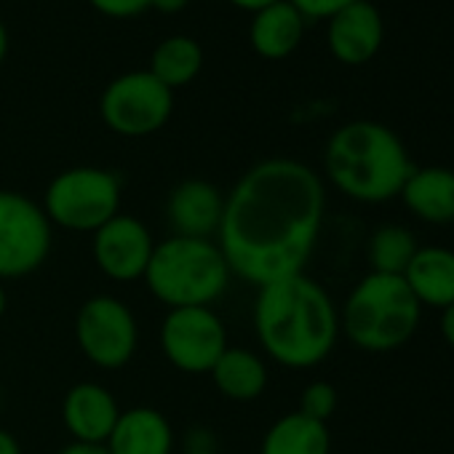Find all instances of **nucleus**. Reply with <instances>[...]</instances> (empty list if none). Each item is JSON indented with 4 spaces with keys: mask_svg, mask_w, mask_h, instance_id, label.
<instances>
[{
    "mask_svg": "<svg viewBox=\"0 0 454 454\" xmlns=\"http://www.w3.org/2000/svg\"><path fill=\"white\" fill-rule=\"evenodd\" d=\"M6 308H9V294H6V286L0 281V318L6 316Z\"/></svg>",
    "mask_w": 454,
    "mask_h": 454,
    "instance_id": "nucleus-32",
    "label": "nucleus"
},
{
    "mask_svg": "<svg viewBox=\"0 0 454 454\" xmlns=\"http://www.w3.org/2000/svg\"><path fill=\"white\" fill-rule=\"evenodd\" d=\"M75 342L89 364L105 372H118L129 366L139 350L137 316L113 294H94L78 308Z\"/></svg>",
    "mask_w": 454,
    "mask_h": 454,
    "instance_id": "nucleus-9",
    "label": "nucleus"
},
{
    "mask_svg": "<svg viewBox=\"0 0 454 454\" xmlns=\"http://www.w3.org/2000/svg\"><path fill=\"white\" fill-rule=\"evenodd\" d=\"M57 454H110L105 443H81V441H70L65 443Z\"/></svg>",
    "mask_w": 454,
    "mask_h": 454,
    "instance_id": "nucleus-26",
    "label": "nucleus"
},
{
    "mask_svg": "<svg viewBox=\"0 0 454 454\" xmlns=\"http://www.w3.org/2000/svg\"><path fill=\"white\" fill-rule=\"evenodd\" d=\"M121 179L102 166H73L59 171L43 195V211L51 227L70 233H97L121 214Z\"/></svg>",
    "mask_w": 454,
    "mask_h": 454,
    "instance_id": "nucleus-6",
    "label": "nucleus"
},
{
    "mask_svg": "<svg viewBox=\"0 0 454 454\" xmlns=\"http://www.w3.org/2000/svg\"><path fill=\"white\" fill-rule=\"evenodd\" d=\"M231 278V265L216 241L168 236L155 241L142 281L160 305L174 310L211 308L227 292Z\"/></svg>",
    "mask_w": 454,
    "mask_h": 454,
    "instance_id": "nucleus-4",
    "label": "nucleus"
},
{
    "mask_svg": "<svg viewBox=\"0 0 454 454\" xmlns=\"http://www.w3.org/2000/svg\"><path fill=\"white\" fill-rule=\"evenodd\" d=\"M6 54H9V30L4 22H0V65H4Z\"/></svg>",
    "mask_w": 454,
    "mask_h": 454,
    "instance_id": "nucleus-31",
    "label": "nucleus"
},
{
    "mask_svg": "<svg viewBox=\"0 0 454 454\" xmlns=\"http://www.w3.org/2000/svg\"><path fill=\"white\" fill-rule=\"evenodd\" d=\"M419 244L414 233L403 224H380L369 236L366 244V260L369 273H385V276H403L411 257L417 254Z\"/></svg>",
    "mask_w": 454,
    "mask_h": 454,
    "instance_id": "nucleus-22",
    "label": "nucleus"
},
{
    "mask_svg": "<svg viewBox=\"0 0 454 454\" xmlns=\"http://www.w3.org/2000/svg\"><path fill=\"white\" fill-rule=\"evenodd\" d=\"M155 241L150 227L131 214H115L91 233V254L99 273L115 284L142 281L150 265Z\"/></svg>",
    "mask_w": 454,
    "mask_h": 454,
    "instance_id": "nucleus-11",
    "label": "nucleus"
},
{
    "mask_svg": "<svg viewBox=\"0 0 454 454\" xmlns=\"http://www.w3.org/2000/svg\"><path fill=\"white\" fill-rule=\"evenodd\" d=\"M305 20L302 14L289 4V0H278V4L257 12L249 25V43L254 54H260L268 62H281L292 57L305 35Z\"/></svg>",
    "mask_w": 454,
    "mask_h": 454,
    "instance_id": "nucleus-18",
    "label": "nucleus"
},
{
    "mask_svg": "<svg viewBox=\"0 0 454 454\" xmlns=\"http://www.w3.org/2000/svg\"><path fill=\"white\" fill-rule=\"evenodd\" d=\"M224 214V192L208 179H182L166 198L171 236L216 241Z\"/></svg>",
    "mask_w": 454,
    "mask_h": 454,
    "instance_id": "nucleus-13",
    "label": "nucleus"
},
{
    "mask_svg": "<svg viewBox=\"0 0 454 454\" xmlns=\"http://www.w3.org/2000/svg\"><path fill=\"white\" fill-rule=\"evenodd\" d=\"M89 4L110 20H134L150 9V0H89Z\"/></svg>",
    "mask_w": 454,
    "mask_h": 454,
    "instance_id": "nucleus-25",
    "label": "nucleus"
},
{
    "mask_svg": "<svg viewBox=\"0 0 454 454\" xmlns=\"http://www.w3.org/2000/svg\"><path fill=\"white\" fill-rule=\"evenodd\" d=\"M337 403H340L337 387L326 380H316L300 393V409L297 411L310 417V419L329 422V417L337 411Z\"/></svg>",
    "mask_w": 454,
    "mask_h": 454,
    "instance_id": "nucleus-23",
    "label": "nucleus"
},
{
    "mask_svg": "<svg viewBox=\"0 0 454 454\" xmlns=\"http://www.w3.org/2000/svg\"><path fill=\"white\" fill-rule=\"evenodd\" d=\"M0 454H22V443L17 441V435L4 427H0Z\"/></svg>",
    "mask_w": 454,
    "mask_h": 454,
    "instance_id": "nucleus-29",
    "label": "nucleus"
},
{
    "mask_svg": "<svg viewBox=\"0 0 454 454\" xmlns=\"http://www.w3.org/2000/svg\"><path fill=\"white\" fill-rule=\"evenodd\" d=\"M254 332L270 361L284 369L324 364L340 340V308L308 273L257 289Z\"/></svg>",
    "mask_w": 454,
    "mask_h": 454,
    "instance_id": "nucleus-2",
    "label": "nucleus"
},
{
    "mask_svg": "<svg viewBox=\"0 0 454 454\" xmlns=\"http://www.w3.org/2000/svg\"><path fill=\"white\" fill-rule=\"evenodd\" d=\"M422 318L403 276L366 273L340 308V332L364 353H393L403 348Z\"/></svg>",
    "mask_w": 454,
    "mask_h": 454,
    "instance_id": "nucleus-5",
    "label": "nucleus"
},
{
    "mask_svg": "<svg viewBox=\"0 0 454 454\" xmlns=\"http://www.w3.org/2000/svg\"><path fill=\"white\" fill-rule=\"evenodd\" d=\"M208 377L219 395L236 403L257 401L270 382L265 358L249 348H233V345H227V350L219 356Z\"/></svg>",
    "mask_w": 454,
    "mask_h": 454,
    "instance_id": "nucleus-19",
    "label": "nucleus"
},
{
    "mask_svg": "<svg viewBox=\"0 0 454 454\" xmlns=\"http://www.w3.org/2000/svg\"><path fill=\"white\" fill-rule=\"evenodd\" d=\"M398 198L425 224H454V168L414 166Z\"/></svg>",
    "mask_w": 454,
    "mask_h": 454,
    "instance_id": "nucleus-15",
    "label": "nucleus"
},
{
    "mask_svg": "<svg viewBox=\"0 0 454 454\" xmlns=\"http://www.w3.org/2000/svg\"><path fill=\"white\" fill-rule=\"evenodd\" d=\"M260 454H332L329 425L289 411L265 430Z\"/></svg>",
    "mask_w": 454,
    "mask_h": 454,
    "instance_id": "nucleus-20",
    "label": "nucleus"
},
{
    "mask_svg": "<svg viewBox=\"0 0 454 454\" xmlns=\"http://www.w3.org/2000/svg\"><path fill=\"white\" fill-rule=\"evenodd\" d=\"M105 446L110 454H171L174 427L168 417L153 406L121 409V417Z\"/></svg>",
    "mask_w": 454,
    "mask_h": 454,
    "instance_id": "nucleus-16",
    "label": "nucleus"
},
{
    "mask_svg": "<svg viewBox=\"0 0 454 454\" xmlns=\"http://www.w3.org/2000/svg\"><path fill=\"white\" fill-rule=\"evenodd\" d=\"M184 454H216V451H211V449H190Z\"/></svg>",
    "mask_w": 454,
    "mask_h": 454,
    "instance_id": "nucleus-33",
    "label": "nucleus"
},
{
    "mask_svg": "<svg viewBox=\"0 0 454 454\" xmlns=\"http://www.w3.org/2000/svg\"><path fill=\"white\" fill-rule=\"evenodd\" d=\"M326 214V187L297 158L254 163L224 195L216 244L231 273L260 289L305 273Z\"/></svg>",
    "mask_w": 454,
    "mask_h": 454,
    "instance_id": "nucleus-1",
    "label": "nucleus"
},
{
    "mask_svg": "<svg viewBox=\"0 0 454 454\" xmlns=\"http://www.w3.org/2000/svg\"><path fill=\"white\" fill-rule=\"evenodd\" d=\"M203 67V49L187 35H171L160 41L150 57V75L158 78L166 89L176 91L198 78Z\"/></svg>",
    "mask_w": 454,
    "mask_h": 454,
    "instance_id": "nucleus-21",
    "label": "nucleus"
},
{
    "mask_svg": "<svg viewBox=\"0 0 454 454\" xmlns=\"http://www.w3.org/2000/svg\"><path fill=\"white\" fill-rule=\"evenodd\" d=\"M414 163L401 137L377 121L342 123L324 147L326 179L356 203L398 198Z\"/></svg>",
    "mask_w": 454,
    "mask_h": 454,
    "instance_id": "nucleus-3",
    "label": "nucleus"
},
{
    "mask_svg": "<svg viewBox=\"0 0 454 454\" xmlns=\"http://www.w3.org/2000/svg\"><path fill=\"white\" fill-rule=\"evenodd\" d=\"M385 43L382 14L369 0L342 9L326 22V46L329 54L348 67L369 65Z\"/></svg>",
    "mask_w": 454,
    "mask_h": 454,
    "instance_id": "nucleus-12",
    "label": "nucleus"
},
{
    "mask_svg": "<svg viewBox=\"0 0 454 454\" xmlns=\"http://www.w3.org/2000/svg\"><path fill=\"white\" fill-rule=\"evenodd\" d=\"M118 417L121 406L115 395L99 382H75L73 387H67L62 398V422L73 441L107 443Z\"/></svg>",
    "mask_w": 454,
    "mask_h": 454,
    "instance_id": "nucleus-14",
    "label": "nucleus"
},
{
    "mask_svg": "<svg viewBox=\"0 0 454 454\" xmlns=\"http://www.w3.org/2000/svg\"><path fill=\"white\" fill-rule=\"evenodd\" d=\"M227 4H233L236 9H244V12L257 14V12H262V9H268V6L278 4V0H227Z\"/></svg>",
    "mask_w": 454,
    "mask_h": 454,
    "instance_id": "nucleus-30",
    "label": "nucleus"
},
{
    "mask_svg": "<svg viewBox=\"0 0 454 454\" xmlns=\"http://www.w3.org/2000/svg\"><path fill=\"white\" fill-rule=\"evenodd\" d=\"M441 337L443 342L454 350V305H449L446 310H441Z\"/></svg>",
    "mask_w": 454,
    "mask_h": 454,
    "instance_id": "nucleus-27",
    "label": "nucleus"
},
{
    "mask_svg": "<svg viewBox=\"0 0 454 454\" xmlns=\"http://www.w3.org/2000/svg\"><path fill=\"white\" fill-rule=\"evenodd\" d=\"M187 4H190V0H150V9H155L158 14L171 17V14L184 12V9H187Z\"/></svg>",
    "mask_w": 454,
    "mask_h": 454,
    "instance_id": "nucleus-28",
    "label": "nucleus"
},
{
    "mask_svg": "<svg viewBox=\"0 0 454 454\" xmlns=\"http://www.w3.org/2000/svg\"><path fill=\"white\" fill-rule=\"evenodd\" d=\"M289 4L302 14L305 22H329L334 14L358 4V0H289Z\"/></svg>",
    "mask_w": 454,
    "mask_h": 454,
    "instance_id": "nucleus-24",
    "label": "nucleus"
},
{
    "mask_svg": "<svg viewBox=\"0 0 454 454\" xmlns=\"http://www.w3.org/2000/svg\"><path fill=\"white\" fill-rule=\"evenodd\" d=\"M163 358L182 374H208L227 350V329L214 308H174L158 332Z\"/></svg>",
    "mask_w": 454,
    "mask_h": 454,
    "instance_id": "nucleus-10",
    "label": "nucleus"
},
{
    "mask_svg": "<svg viewBox=\"0 0 454 454\" xmlns=\"http://www.w3.org/2000/svg\"><path fill=\"white\" fill-rule=\"evenodd\" d=\"M174 113V91L166 89L150 70H134L113 78L99 97L102 123L129 139H142L160 131Z\"/></svg>",
    "mask_w": 454,
    "mask_h": 454,
    "instance_id": "nucleus-8",
    "label": "nucleus"
},
{
    "mask_svg": "<svg viewBox=\"0 0 454 454\" xmlns=\"http://www.w3.org/2000/svg\"><path fill=\"white\" fill-rule=\"evenodd\" d=\"M54 227L43 206L25 192L0 190V281L41 270L51 254Z\"/></svg>",
    "mask_w": 454,
    "mask_h": 454,
    "instance_id": "nucleus-7",
    "label": "nucleus"
},
{
    "mask_svg": "<svg viewBox=\"0 0 454 454\" xmlns=\"http://www.w3.org/2000/svg\"><path fill=\"white\" fill-rule=\"evenodd\" d=\"M0 403H4V390H0Z\"/></svg>",
    "mask_w": 454,
    "mask_h": 454,
    "instance_id": "nucleus-34",
    "label": "nucleus"
},
{
    "mask_svg": "<svg viewBox=\"0 0 454 454\" xmlns=\"http://www.w3.org/2000/svg\"><path fill=\"white\" fill-rule=\"evenodd\" d=\"M403 281L422 308L446 310L454 305V252L446 247H419Z\"/></svg>",
    "mask_w": 454,
    "mask_h": 454,
    "instance_id": "nucleus-17",
    "label": "nucleus"
}]
</instances>
